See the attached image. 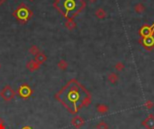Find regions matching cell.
I'll use <instances>...</instances> for the list:
<instances>
[{
	"mask_svg": "<svg viewBox=\"0 0 154 129\" xmlns=\"http://www.w3.org/2000/svg\"><path fill=\"white\" fill-rule=\"evenodd\" d=\"M145 107H146L147 109H152V108L154 107V103H153L151 101H147L145 102Z\"/></svg>",
	"mask_w": 154,
	"mask_h": 129,
	"instance_id": "12",
	"label": "cell"
},
{
	"mask_svg": "<svg viewBox=\"0 0 154 129\" xmlns=\"http://www.w3.org/2000/svg\"><path fill=\"white\" fill-rule=\"evenodd\" d=\"M23 129H32L31 127H28V126H26V127H24Z\"/></svg>",
	"mask_w": 154,
	"mask_h": 129,
	"instance_id": "14",
	"label": "cell"
},
{
	"mask_svg": "<svg viewBox=\"0 0 154 129\" xmlns=\"http://www.w3.org/2000/svg\"><path fill=\"white\" fill-rule=\"evenodd\" d=\"M96 129H109V126H108L107 123H106L104 121H101L96 125Z\"/></svg>",
	"mask_w": 154,
	"mask_h": 129,
	"instance_id": "9",
	"label": "cell"
},
{
	"mask_svg": "<svg viewBox=\"0 0 154 129\" xmlns=\"http://www.w3.org/2000/svg\"><path fill=\"white\" fill-rule=\"evenodd\" d=\"M71 124H72V125H74L76 128H80V127L85 124V120H84L83 117H81L80 116H75V117L71 119Z\"/></svg>",
	"mask_w": 154,
	"mask_h": 129,
	"instance_id": "5",
	"label": "cell"
},
{
	"mask_svg": "<svg viewBox=\"0 0 154 129\" xmlns=\"http://www.w3.org/2000/svg\"><path fill=\"white\" fill-rule=\"evenodd\" d=\"M0 96L5 101H11L16 97V92L10 85H7L0 92Z\"/></svg>",
	"mask_w": 154,
	"mask_h": 129,
	"instance_id": "3",
	"label": "cell"
},
{
	"mask_svg": "<svg viewBox=\"0 0 154 129\" xmlns=\"http://www.w3.org/2000/svg\"><path fill=\"white\" fill-rule=\"evenodd\" d=\"M107 79H108V81H109L111 83L115 84V83L118 82L119 77H118L117 74H115V73H110V74H108V76H107Z\"/></svg>",
	"mask_w": 154,
	"mask_h": 129,
	"instance_id": "7",
	"label": "cell"
},
{
	"mask_svg": "<svg viewBox=\"0 0 154 129\" xmlns=\"http://www.w3.org/2000/svg\"><path fill=\"white\" fill-rule=\"evenodd\" d=\"M3 125V120L1 117H0V125Z\"/></svg>",
	"mask_w": 154,
	"mask_h": 129,
	"instance_id": "13",
	"label": "cell"
},
{
	"mask_svg": "<svg viewBox=\"0 0 154 129\" xmlns=\"http://www.w3.org/2000/svg\"><path fill=\"white\" fill-rule=\"evenodd\" d=\"M141 125L146 129H154V115L150 114L142 122Z\"/></svg>",
	"mask_w": 154,
	"mask_h": 129,
	"instance_id": "4",
	"label": "cell"
},
{
	"mask_svg": "<svg viewBox=\"0 0 154 129\" xmlns=\"http://www.w3.org/2000/svg\"><path fill=\"white\" fill-rule=\"evenodd\" d=\"M109 108L107 105L106 104H99L96 106V110L99 112V113H102V114H104V113H107L108 111Z\"/></svg>",
	"mask_w": 154,
	"mask_h": 129,
	"instance_id": "8",
	"label": "cell"
},
{
	"mask_svg": "<svg viewBox=\"0 0 154 129\" xmlns=\"http://www.w3.org/2000/svg\"><path fill=\"white\" fill-rule=\"evenodd\" d=\"M61 93H66V95L64 94L66 99L60 101H61L71 113L78 112L82 107H87L91 102V96L88 92L75 80L70 81L66 87L62 89Z\"/></svg>",
	"mask_w": 154,
	"mask_h": 129,
	"instance_id": "1",
	"label": "cell"
},
{
	"mask_svg": "<svg viewBox=\"0 0 154 129\" xmlns=\"http://www.w3.org/2000/svg\"><path fill=\"white\" fill-rule=\"evenodd\" d=\"M133 10H134L135 13H137V14H139V15H141V14H143V13L145 12V7H144L143 4H141V3H137V4L134 6Z\"/></svg>",
	"mask_w": 154,
	"mask_h": 129,
	"instance_id": "6",
	"label": "cell"
},
{
	"mask_svg": "<svg viewBox=\"0 0 154 129\" xmlns=\"http://www.w3.org/2000/svg\"><path fill=\"white\" fill-rule=\"evenodd\" d=\"M96 16H98L99 18H105L107 16V14L103 9H99L98 11H96Z\"/></svg>",
	"mask_w": 154,
	"mask_h": 129,
	"instance_id": "11",
	"label": "cell"
},
{
	"mask_svg": "<svg viewBox=\"0 0 154 129\" xmlns=\"http://www.w3.org/2000/svg\"><path fill=\"white\" fill-rule=\"evenodd\" d=\"M115 67V70H116V71L121 72V71H123V70L124 69V63H122V62H117Z\"/></svg>",
	"mask_w": 154,
	"mask_h": 129,
	"instance_id": "10",
	"label": "cell"
},
{
	"mask_svg": "<svg viewBox=\"0 0 154 129\" xmlns=\"http://www.w3.org/2000/svg\"><path fill=\"white\" fill-rule=\"evenodd\" d=\"M57 8L67 17H72L80 10L81 0H58L56 2Z\"/></svg>",
	"mask_w": 154,
	"mask_h": 129,
	"instance_id": "2",
	"label": "cell"
}]
</instances>
